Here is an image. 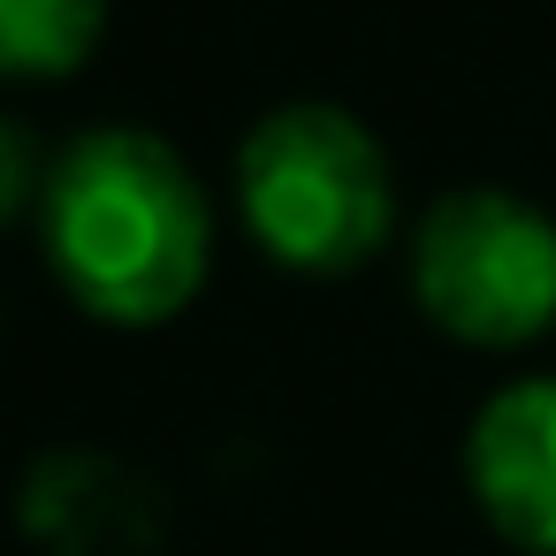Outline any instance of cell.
Returning <instances> with one entry per match:
<instances>
[{"mask_svg":"<svg viewBox=\"0 0 556 556\" xmlns=\"http://www.w3.org/2000/svg\"><path fill=\"white\" fill-rule=\"evenodd\" d=\"M39 222L62 290L115 328H153L184 313L214 260V214L199 176L176 146L146 130L77 138L47 176Z\"/></svg>","mask_w":556,"mask_h":556,"instance_id":"obj_1","label":"cell"},{"mask_svg":"<svg viewBox=\"0 0 556 556\" xmlns=\"http://www.w3.org/2000/svg\"><path fill=\"white\" fill-rule=\"evenodd\" d=\"M237 206L260 252L298 275H343L381 252L396 222L389 153L374 130L328 100L275 108L237 153Z\"/></svg>","mask_w":556,"mask_h":556,"instance_id":"obj_2","label":"cell"},{"mask_svg":"<svg viewBox=\"0 0 556 556\" xmlns=\"http://www.w3.org/2000/svg\"><path fill=\"white\" fill-rule=\"evenodd\" d=\"M412 290L457 343H533L556 328V222L510 191H457L419 222Z\"/></svg>","mask_w":556,"mask_h":556,"instance_id":"obj_3","label":"cell"},{"mask_svg":"<svg viewBox=\"0 0 556 556\" xmlns=\"http://www.w3.org/2000/svg\"><path fill=\"white\" fill-rule=\"evenodd\" d=\"M465 480L510 548L556 556V374L510 381L480 404L465 434Z\"/></svg>","mask_w":556,"mask_h":556,"instance_id":"obj_4","label":"cell"},{"mask_svg":"<svg viewBox=\"0 0 556 556\" xmlns=\"http://www.w3.org/2000/svg\"><path fill=\"white\" fill-rule=\"evenodd\" d=\"M108 31V0H0V77H70Z\"/></svg>","mask_w":556,"mask_h":556,"instance_id":"obj_5","label":"cell"},{"mask_svg":"<svg viewBox=\"0 0 556 556\" xmlns=\"http://www.w3.org/2000/svg\"><path fill=\"white\" fill-rule=\"evenodd\" d=\"M31 184H39V161H31L24 130H16V123H0V222H16V214H24Z\"/></svg>","mask_w":556,"mask_h":556,"instance_id":"obj_6","label":"cell"}]
</instances>
